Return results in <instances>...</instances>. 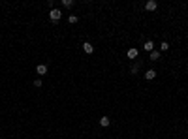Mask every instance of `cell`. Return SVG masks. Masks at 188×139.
<instances>
[{"label":"cell","mask_w":188,"mask_h":139,"mask_svg":"<svg viewBox=\"0 0 188 139\" xmlns=\"http://www.w3.org/2000/svg\"><path fill=\"white\" fill-rule=\"evenodd\" d=\"M143 49L151 53V51H154V43H152L151 40H147V41H145V43H143Z\"/></svg>","instance_id":"obj_7"},{"label":"cell","mask_w":188,"mask_h":139,"mask_svg":"<svg viewBox=\"0 0 188 139\" xmlns=\"http://www.w3.org/2000/svg\"><path fill=\"white\" fill-rule=\"evenodd\" d=\"M62 6H64V8H72V6H73V0H62Z\"/></svg>","instance_id":"obj_11"},{"label":"cell","mask_w":188,"mask_h":139,"mask_svg":"<svg viewBox=\"0 0 188 139\" xmlns=\"http://www.w3.org/2000/svg\"><path fill=\"white\" fill-rule=\"evenodd\" d=\"M109 124H111V120H109V117H102V118H100V126H103V128H107Z\"/></svg>","instance_id":"obj_9"},{"label":"cell","mask_w":188,"mask_h":139,"mask_svg":"<svg viewBox=\"0 0 188 139\" xmlns=\"http://www.w3.org/2000/svg\"><path fill=\"white\" fill-rule=\"evenodd\" d=\"M145 8H147L149 11H154V9L158 8V2H154V0H149L147 4H145Z\"/></svg>","instance_id":"obj_4"},{"label":"cell","mask_w":188,"mask_h":139,"mask_svg":"<svg viewBox=\"0 0 188 139\" xmlns=\"http://www.w3.org/2000/svg\"><path fill=\"white\" fill-rule=\"evenodd\" d=\"M83 51H85V53H89V55H92V53H94V45L89 43V41H85V43H83Z\"/></svg>","instance_id":"obj_2"},{"label":"cell","mask_w":188,"mask_h":139,"mask_svg":"<svg viewBox=\"0 0 188 139\" xmlns=\"http://www.w3.org/2000/svg\"><path fill=\"white\" fill-rule=\"evenodd\" d=\"M60 17H62V11H60V9H51V11H49V19H51V21H53V23H58V21H60Z\"/></svg>","instance_id":"obj_1"},{"label":"cell","mask_w":188,"mask_h":139,"mask_svg":"<svg viewBox=\"0 0 188 139\" xmlns=\"http://www.w3.org/2000/svg\"><path fill=\"white\" fill-rule=\"evenodd\" d=\"M186 124H188V118H186Z\"/></svg>","instance_id":"obj_15"},{"label":"cell","mask_w":188,"mask_h":139,"mask_svg":"<svg viewBox=\"0 0 188 139\" xmlns=\"http://www.w3.org/2000/svg\"><path fill=\"white\" fill-rule=\"evenodd\" d=\"M128 59H137V49H135V47H132V49H128Z\"/></svg>","instance_id":"obj_8"},{"label":"cell","mask_w":188,"mask_h":139,"mask_svg":"<svg viewBox=\"0 0 188 139\" xmlns=\"http://www.w3.org/2000/svg\"><path fill=\"white\" fill-rule=\"evenodd\" d=\"M139 68H141V62L137 60V62H134V64L130 66V73H132V75H135V73L139 72Z\"/></svg>","instance_id":"obj_3"},{"label":"cell","mask_w":188,"mask_h":139,"mask_svg":"<svg viewBox=\"0 0 188 139\" xmlns=\"http://www.w3.org/2000/svg\"><path fill=\"white\" fill-rule=\"evenodd\" d=\"M34 86H36V88H40V86H41V79H34Z\"/></svg>","instance_id":"obj_14"},{"label":"cell","mask_w":188,"mask_h":139,"mask_svg":"<svg viewBox=\"0 0 188 139\" xmlns=\"http://www.w3.org/2000/svg\"><path fill=\"white\" fill-rule=\"evenodd\" d=\"M169 49V43H167V41H162L160 43V51H167Z\"/></svg>","instance_id":"obj_12"},{"label":"cell","mask_w":188,"mask_h":139,"mask_svg":"<svg viewBox=\"0 0 188 139\" xmlns=\"http://www.w3.org/2000/svg\"><path fill=\"white\" fill-rule=\"evenodd\" d=\"M36 73H38V75H45V73H47V66H45V64H38Z\"/></svg>","instance_id":"obj_5"},{"label":"cell","mask_w":188,"mask_h":139,"mask_svg":"<svg viewBox=\"0 0 188 139\" xmlns=\"http://www.w3.org/2000/svg\"><path fill=\"white\" fill-rule=\"evenodd\" d=\"M154 77H156V72H154V70H149V72L145 73V79H149V81H152Z\"/></svg>","instance_id":"obj_10"},{"label":"cell","mask_w":188,"mask_h":139,"mask_svg":"<svg viewBox=\"0 0 188 139\" xmlns=\"http://www.w3.org/2000/svg\"><path fill=\"white\" fill-rule=\"evenodd\" d=\"M68 21H70V23L73 25V23H77V21H79V17H77V15H70V17H68Z\"/></svg>","instance_id":"obj_13"},{"label":"cell","mask_w":188,"mask_h":139,"mask_svg":"<svg viewBox=\"0 0 188 139\" xmlns=\"http://www.w3.org/2000/svg\"><path fill=\"white\" fill-rule=\"evenodd\" d=\"M160 59V51H151V53H149V60H152V62H154V60H158Z\"/></svg>","instance_id":"obj_6"}]
</instances>
